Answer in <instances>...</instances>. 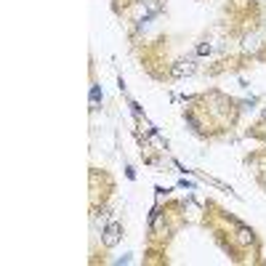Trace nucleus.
Instances as JSON below:
<instances>
[{"label":"nucleus","mask_w":266,"mask_h":266,"mask_svg":"<svg viewBox=\"0 0 266 266\" xmlns=\"http://www.w3.org/2000/svg\"><path fill=\"white\" fill-rule=\"evenodd\" d=\"M120 240V224H109L104 232V245H115Z\"/></svg>","instance_id":"nucleus-1"}]
</instances>
